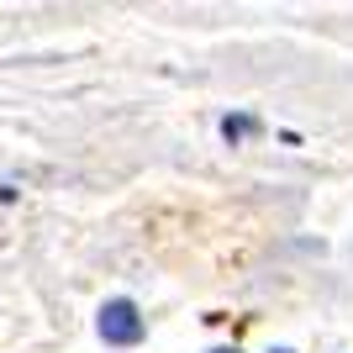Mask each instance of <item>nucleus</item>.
I'll return each mask as SVG.
<instances>
[{
	"label": "nucleus",
	"mask_w": 353,
	"mask_h": 353,
	"mask_svg": "<svg viewBox=\"0 0 353 353\" xmlns=\"http://www.w3.org/2000/svg\"><path fill=\"white\" fill-rule=\"evenodd\" d=\"M95 332H101V343H111V348H137L143 332H148V322H143V311H137V301L117 295V301H105V306H101Z\"/></svg>",
	"instance_id": "f257e3e1"
},
{
	"label": "nucleus",
	"mask_w": 353,
	"mask_h": 353,
	"mask_svg": "<svg viewBox=\"0 0 353 353\" xmlns=\"http://www.w3.org/2000/svg\"><path fill=\"white\" fill-rule=\"evenodd\" d=\"M211 353H237V348H211Z\"/></svg>",
	"instance_id": "7ed1b4c3"
},
{
	"label": "nucleus",
	"mask_w": 353,
	"mask_h": 353,
	"mask_svg": "<svg viewBox=\"0 0 353 353\" xmlns=\"http://www.w3.org/2000/svg\"><path fill=\"white\" fill-rule=\"evenodd\" d=\"M269 353H290V348H269Z\"/></svg>",
	"instance_id": "20e7f679"
},
{
	"label": "nucleus",
	"mask_w": 353,
	"mask_h": 353,
	"mask_svg": "<svg viewBox=\"0 0 353 353\" xmlns=\"http://www.w3.org/2000/svg\"><path fill=\"white\" fill-rule=\"evenodd\" d=\"M253 132H259V121H253V117H227V121H221V137H227V143H248Z\"/></svg>",
	"instance_id": "f03ea898"
}]
</instances>
